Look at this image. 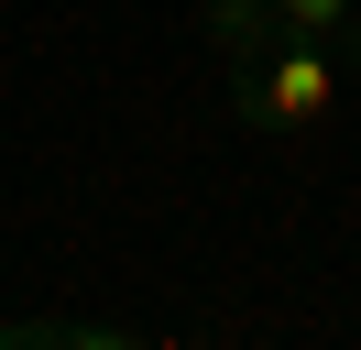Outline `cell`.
I'll return each instance as SVG.
<instances>
[{
	"label": "cell",
	"mask_w": 361,
	"mask_h": 350,
	"mask_svg": "<svg viewBox=\"0 0 361 350\" xmlns=\"http://www.w3.org/2000/svg\"><path fill=\"white\" fill-rule=\"evenodd\" d=\"M197 33H208V55H219V77H230V66H252L285 22H274V0H197Z\"/></svg>",
	"instance_id": "cell-2"
},
{
	"label": "cell",
	"mask_w": 361,
	"mask_h": 350,
	"mask_svg": "<svg viewBox=\"0 0 361 350\" xmlns=\"http://www.w3.org/2000/svg\"><path fill=\"white\" fill-rule=\"evenodd\" d=\"M274 22H285L295 44H329V55L361 77V0H274Z\"/></svg>",
	"instance_id": "cell-3"
},
{
	"label": "cell",
	"mask_w": 361,
	"mask_h": 350,
	"mask_svg": "<svg viewBox=\"0 0 361 350\" xmlns=\"http://www.w3.org/2000/svg\"><path fill=\"white\" fill-rule=\"evenodd\" d=\"M339 99H350V66L329 44H295V33H274L252 66H230V109H241L252 143H307V131L339 121Z\"/></svg>",
	"instance_id": "cell-1"
}]
</instances>
